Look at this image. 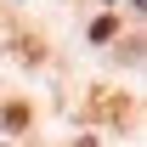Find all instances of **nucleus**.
Listing matches in <instances>:
<instances>
[{
  "instance_id": "f257e3e1",
  "label": "nucleus",
  "mask_w": 147,
  "mask_h": 147,
  "mask_svg": "<svg viewBox=\"0 0 147 147\" xmlns=\"http://www.w3.org/2000/svg\"><path fill=\"white\" fill-rule=\"evenodd\" d=\"M23 125H28V108L11 102V108H6V130H23Z\"/></svg>"
}]
</instances>
